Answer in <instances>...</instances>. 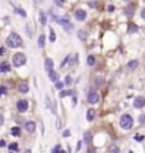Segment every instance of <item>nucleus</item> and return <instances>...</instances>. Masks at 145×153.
Instances as JSON below:
<instances>
[{"instance_id":"f257e3e1","label":"nucleus","mask_w":145,"mask_h":153,"mask_svg":"<svg viewBox=\"0 0 145 153\" xmlns=\"http://www.w3.org/2000/svg\"><path fill=\"white\" fill-rule=\"evenodd\" d=\"M6 44H7V47L10 48H19L23 45V40L22 37L17 34V33H10L9 35H7V38H6Z\"/></svg>"},{"instance_id":"f03ea898","label":"nucleus","mask_w":145,"mask_h":153,"mask_svg":"<svg viewBox=\"0 0 145 153\" xmlns=\"http://www.w3.org/2000/svg\"><path fill=\"white\" fill-rule=\"evenodd\" d=\"M27 62V57L24 53H16L13 54V58H12V64H13L14 67H23L26 65Z\"/></svg>"},{"instance_id":"7ed1b4c3","label":"nucleus","mask_w":145,"mask_h":153,"mask_svg":"<svg viewBox=\"0 0 145 153\" xmlns=\"http://www.w3.org/2000/svg\"><path fill=\"white\" fill-rule=\"evenodd\" d=\"M132 125H134V119H132L131 115H122L121 118H119V126L122 128V129H125V131H128V129H131Z\"/></svg>"},{"instance_id":"20e7f679","label":"nucleus","mask_w":145,"mask_h":153,"mask_svg":"<svg viewBox=\"0 0 145 153\" xmlns=\"http://www.w3.org/2000/svg\"><path fill=\"white\" fill-rule=\"evenodd\" d=\"M16 108H17V111L20 114L27 112V111H29V101L27 99H19L17 104H16Z\"/></svg>"},{"instance_id":"39448f33","label":"nucleus","mask_w":145,"mask_h":153,"mask_svg":"<svg viewBox=\"0 0 145 153\" xmlns=\"http://www.w3.org/2000/svg\"><path fill=\"white\" fill-rule=\"evenodd\" d=\"M87 101H88V104H97L98 101H100V95H98V92L95 91H91V92H88V95H87Z\"/></svg>"},{"instance_id":"423d86ee","label":"nucleus","mask_w":145,"mask_h":153,"mask_svg":"<svg viewBox=\"0 0 145 153\" xmlns=\"http://www.w3.org/2000/svg\"><path fill=\"white\" fill-rule=\"evenodd\" d=\"M60 24H61V26L64 27V30H66V31L73 30V24H71V23H70V20H68V16L60 17Z\"/></svg>"},{"instance_id":"0eeeda50","label":"nucleus","mask_w":145,"mask_h":153,"mask_svg":"<svg viewBox=\"0 0 145 153\" xmlns=\"http://www.w3.org/2000/svg\"><path fill=\"white\" fill-rule=\"evenodd\" d=\"M144 106H145V98L144 96H138V98L134 99V108H136V109H142Z\"/></svg>"},{"instance_id":"6e6552de","label":"nucleus","mask_w":145,"mask_h":153,"mask_svg":"<svg viewBox=\"0 0 145 153\" xmlns=\"http://www.w3.org/2000/svg\"><path fill=\"white\" fill-rule=\"evenodd\" d=\"M74 17H75V20H78V21H84V20L87 18V11H85V10L78 9L74 13Z\"/></svg>"},{"instance_id":"1a4fd4ad","label":"nucleus","mask_w":145,"mask_h":153,"mask_svg":"<svg viewBox=\"0 0 145 153\" xmlns=\"http://www.w3.org/2000/svg\"><path fill=\"white\" fill-rule=\"evenodd\" d=\"M53 68H54L53 58H46V61H44V70L47 71V72H50V71H53Z\"/></svg>"},{"instance_id":"9d476101","label":"nucleus","mask_w":145,"mask_h":153,"mask_svg":"<svg viewBox=\"0 0 145 153\" xmlns=\"http://www.w3.org/2000/svg\"><path fill=\"white\" fill-rule=\"evenodd\" d=\"M10 70H12V65H10V62H7V61L0 62V72L6 74V72H10Z\"/></svg>"},{"instance_id":"9b49d317","label":"nucleus","mask_w":145,"mask_h":153,"mask_svg":"<svg viewBox=\"0 0 145 153\" xmlns=\"http://www.w3.org/2000/svg\"><path fill=\"white\" fill-rule=\"evenodd\" d=\"M24 126H26V131L29 132V133H34V131H36V122L34 121H27Z\"/></svg>"},{"instance_id":"f8f14e48","label":"nucleus","mask_w":145,"mask_h":153,"mask_svg":"<svg viewBox=\"0 0 145 153\" xmlns=\"http://www.w3.org/2000/svg\"><path fill=\"white\" fill-rule=\"evenodd\" d=\"M78 61H80V57H78V54H77V53H74V54H70V65H71V67L77 65V64H78Z\"/></svg>"},{"instance_id":"ddd939ff","label":"nucleus","mask_w":145,"mask_h":153,"mask_svg":"<svg viewBox=\"0 0 145 153\" xmlns=\"http://www.w3.org/2000/svg\"><path fill=\"white\" fill-rule=\"evenodd\" d=\"M87 121L88 122H92L94 121V118H95V109H92V108H90V109L87 111Z\"/></svg>"},{"instance_id":"4468645a","label":"nucleus","mask_w":145,"mask_h":153,"mask_svg":"<svg viewBox=\"0 0 145 153\" xmlns=\"http://www.w3.org/2000/svg\"><path fill=\"white\" fill-rule=\"evenodd\" d=\"M138 65H139V61H138V60H132V61H129V62L127 64V68H128L129 71H134Z\"/></svg>"},{"instance_id":"2eb2a0df","label":"nucleus","mask_w":145,"mask_h":153,"mask_svg":"<svg viewBox=\"0 0 145 153\" xmlns=\"http://www.w3.org/2000/svg\"><path fill=\"white\" fill-rule=\"evenodd\" d=\"M19 92H22V94H27V92H29V84H27V82H20V84H19Z\"/></svg>"},{"instance_id":"dca6fc26","label":"nucleus","mask_w":145,"mask_h":153,"mask_svg":"<svg viewBox=\"0 0 145 153\" xmlns=\"http://www.w3.org/2000/svg\"><path fill=\"white\" fill-rule=\"evenodd\" d=\"M48 78H50V81H53V82H57L58 81V74L54 70L50 71V72H48Z\"/></svg>"},{"instance_id":"f3484780","label":"nucleus","mask_w":145,"mask_h":153,"mask_svg":"<svg viewBox=\"0 0 145 153\" xmlns=\"http://www.w3.org/2000/svg\"><path fill=\"white\" fill-rule=\"evenodd\" d=\"M10 133H12L13 136H16V138H19V136L22 135V129H20L19 126H14V128L10 129Z\"/></svg>"},{"instance_id":"a211bd4d","label":"nucleus","mask_w":145,"mask_h":153,"mask_svg":"<svg viewBox=\"0 0 145 153\" xmlns=\"http://www.w3.org/2000/svg\"><path fill=\"white\" fill-rule=\"evenodd\" d=\"M77 35L81 41H87V31L85 30H78L77 31Z\"/></svg>"},{"instance_id":"6ab92c4d","label":"nucleus","mask_w":145,"mask_h":153,"mask_svg":"<svg viewBox=\"0 0 145 153\" xmlns=\"http://www.w3.org/2000/svg\"><path fill=\"white\" fill-rule=\"evenodd\" d=\"M37 45H39V48H44V45H46V35H44V34H41V35L39 37Z\"/></svg>"},{"instance_id":"aec40b11","label":"nucleus","mask_w":145,"mask_h":153,"mask_svg":"<svg viewBox=\"0 0 145 153\" xmlns=\"http://www.w3.org/2000/svg\"><path fill=\"white\" fill-rule=\"evenodd\" d=\"M134 13H135V10L132 9V7H127V9L124 10V14H125L127 17H132V16H134Z\"/></svg>"},{"instance_id":"412c9836","label":"nucleus","mask_w":145,"mask_h":153,"mask_svg":"<svg viewBox=\"0 0 145 153\" xmlns=\"http://www.w3.org/2000/svg\"><path fill=\"white\" fill-rule=\"evenodd\" d=\"M94 64H95V57L90 54V55H88V57H87V65L92 67V65H94Z\"/></svg>"},{"instance_id":"4be33fe9","label":"nucleus","mask_w":145,"mask_h":153,"mask_svg":"<svg viewBox=\"0 0 145 153\" xmlns=\"http://www.w3.org/2000/svg\"><path fill=\"white\" fill-rule=\"evenodd\" d=\"M74 94V91L73 89H68V91H60V98H64V96H68V95H73Z\"/></svg>"},{"instance_id":"5701e85b","label":"nucleus","mask_w":145,"mask_h":153,"mask_svg":"<svg viewBox=\"0 0 145 153\" xmlns=\"http://www.w3.org/2000/svg\"><path fill=\"white\" fill-rule=\"evenodd\" d=\"M47 23V16L44 14V11H40V24H46Z\"/></svg>"},{"instance_id":"b1692460","label":"nucleus","mask_w":145,"mask_h":153,"mask_svg":"<svg viewBox=\"0 0 145 153\" xmlns=\"http://www.w3.org/2000/svg\"><path fill=\"white\" fill-rule=\"evenodd\" d=\"M138 31V26H135L134 23H131L129 26H128V33H136Z\"/></svg>"},{"instance_id":"393cba45","label":"nucleus","mask_w":145,"mask_h":153,"mask_svg":"<svg viewBox=\"0 0 145 153\" xmlns=\"http://www.w3.org/2000/svg\"><path fill=\"white\" fill-rule=\"evenodd\" d=\"M108 153H119L118 146H115V145H111L110 148H108Z\"/></svg>"},{"instance_id":"a878e982","label":"nucleus","mask_w":145,"mask_h":153,"mask_svg":"<svg viewBox=\"0 0 145 153\" xmlns=\"http://www.w3.org/2000/svg\"><path fill=\"white\" fill-rule=\"evenodd\" d=\"M90 140H91V132H85L84 133V142L90 145Z\"/></svg>"},{"instance_id":"bb28decb","label":"nucleus","mask_w":145,"mask_h":153,"mask_svg":"<svg viewBox=\"0 0 145 153\" xmlns=\"http://www.w3.org/2000/svg\"><path fill=\"white\" fill-rule=\"evenodd\" d=\"M56 38H57V35H56L54 30L53 28H50V41H51V43H56Z\"/></svg>"},{"instance_id":"cd10ccee","label":"nucleus","mask_w":145,"mask_h":153,"mask_svg":"<svg viewBox=\"0 0 145 153\" xmlns=\"http://www.w3.org/2000/svg\"><path fill=\"white\" fill-rule=\"evenodd\" d=\"M67 65H70V55L63 60V62H61V65H60V67H61V68H66Z\"/></svg>"},{"instance_id":"c85d7f7f","label":"nucleus","mask_w":145,"mask_h":153,"mask_svg":"<svg viewBox=\"0 0 145 153\" xmlns=\"http://www.w3.org/2000/svg\"><path fill=\"white\" fill-rule=\"evenodd\" d=\"M7 92H9L7 87H5V85H0V95H7Z\"/></svg>"},{"instance_id":"c756f323","label":"nucleus","mask_w":145,"mask_h":153,"mask_svg":"<svg viewBox=\"0 0 145 153\" xmlns=\"http://www.w3.org/2000/svg\"><path fill=\"white\" fill-rule=\"evenodd\" d=\"M17 145H19V143L13 142V143L9 145V149H10V150H14V152H17V150H19V146H17Z\"/></svg>"},{"instance_id":"7c9ffc66","label":"nucleus","mask_w":145,"mask_h":153,"mask_svg":"<svg viewBox=\"0 0 145 153\" xmlns=\"http://www.w3.org/2000/svg\"><path fill=\"white\" fill-rule=\"evenodd\" d=\"M16 11H17V13L20 14V16H23V17H26V16H27L26 11H24L23 9H20V7H16Z\"/></svg>"},{"instance_id":"2f4dec72","label":"nucleus","mask_w":145,"mask_h":153,"mask_svg":"<svg viewBox=\"0 0 145 153\" xmlns=\"http://www.w3.org/2000/svg\"><path fill=\"white\" fill-rule=\"evenodd\" d=\"M71 82H73V78H71L70 75H67L66 79H64V84H66V85H70Z\"/></svg>"},{"instance_id":"473e14b6","label":"nucleus","mask_w":145,"mask_h":153,"mask_svg":"<svg viewBox=\"0 0 145 153\" xmlns=\"http://www.w3.org/2000/svg\"><path fill=\"white\" fill-rule=\"evenodd\" d=\"M63 87H64V84H63V82H58V81L56 82V89H58V91H61V89H63Z\"/></svg>"},{"instance_id":"72a5a7b5","label":"nucleus","mask_w":145,"mask_h":153,"mask_svg":"<svg viewBox=\"0 0 145 153\" xmlns=\"http://www.w3.org/2000/svg\"><path fill=\"white\" fill-rule=\"evenodd\" d=\"M88 6L90 7H97V6H100V3L98 1H91V3H88Z\"/></svg>"},{"instance_id":"f704fd0d","label":"nucleus","mask_w":145,"mask_h":153,"mask_svg":"<svg viewBox=\"0 0 145 153\" xmlns=\"http://www.w3.org/2000/svg\"><path fill=\"white\" fill-rule=\"evenodd\" d=\"M70 135H71V133H70V131H68V129H66V131L63 132V138H68Z\"/></svg>"},{"instance_id":"c9c22d12","label":"nucleus","mask_w":145,"mask_h":153,"mask_svg":"<svg viewBox=\"0 0 145 153\" xmlns=\"http://www.w3.org/2000/svg\"><path fill=\"white\" fill-rule=\"evenodd\" d=\"M60 149H61V146H60V145H56V148L53 149V152H51V153H58V150H60Z\"/></svg>"},{"instance_id":"e433bc0d","label":"nucleus","mask_w":145,"mask_h":153,"mask_svg":"<svg viewBox=\"0 0 145 153\" xmlns=\"http://www.w3.org/2000/svg\"><path fill=\"white\" fill-rule=\"evenodd\" d=\"M102 82H104V79H102V78H100V77H98V78L95 79V84H97V85H101Z\"/></svg>"},{"instance_id":"4c0bfd02","label":"nucleus","mask_w":145,"mask_h":153,"mask_svg":"<svg viewBox=\"0 0 145 153\" xmlns=\"http://www.w3.org/2000/svg\"><path fill=\"white\" fill-rule=\"evenodd\" d=\"M6 54V48L5 47H0V57H3Z\"/></svg>"},{"instance_id":"58836bf2","label":"nucleus","mask_w":145,"mask_h":153,"mask_svg":"<svg viewBox=\"0 0 145 153\" xmlns=\"http://www.w3.org/2000/svg\"><path fill=\"white\" fill-rule=\"evenodd\" d=\"M88 153H95V149L92 148L91 145H88Z\"/></svg>"},{"instance_id":"ea45409f","label":"nucleus","mask_w":145,"mask_h":153,"mask_svg":"<svg viewBox=\"0 0 145 153\" xmlns=\"http://www.w3.org/2000/svg\"><path fill=\"white\" fill-rule=\"evenodd\" d=\"M138 121H139V123H145V114H144V115H141Z\"/></svg>"},{"instance_id":"a19ab883","label":"nucleus","mask_w":145,"mask_h":153,"mask_svg":"<svg viewBox=\"0 0 145 153\" xmlns=\"http://www.w3.org/2000/svg\"><path fill=\"white\" fill-rule=\"evenodd\" d=\"M6 146V140L5 139H0V148H5Z\"/></svg>"},{"instance_id":"79ce46f5","label":"nucleus","mask_w":145,"mask_h":153,"mask_svg":"<svg viewBox=\"0 0 145 153\" xmlns=\"http://www.w3.org/2000/svg\"><path fill=\"white\" fill-rule=\"evenodd\" d=\"M114 9H115V7H114L112 4H110L108 7H107V10H108V11H114Z\"/></svg>"},{"instance_id":"37998d69","label":"nucleus","mask_w":145,"mask_h":153,"mask_svg":"<svg viewBox=\"0 0 145 153\" xmlns=\"http://www.w3.org/2000/svg\"><path fill=\"white\" fill-rule=\"evenodd\" d=\"M46 104H47V108L50 109V98L48 96H46Z\"/></svg>"},{"instance_id":"c03bdc74","label":"nucleus","mask_w":145,"mask_h":153,"mask_svg":"<svg viewBox=\"0 0 145 153\" xmlns=\"http://www.w3.org/2000/svg\"><path fill=\"white\" fill-rule=\"evenodd\" d=\"M81 143H83V142H81V140H78V143H77V153H78V150L81 149Z\"/></svg>"},{"instance_id":"a18cd8bd","label":"nucleus","mask_w":145,"mask_h":153,"mask_svg":"<svg viewBox=\"0 0 145 153\" xmlns=\"http://www.w3.org/2000/svg\"><path fill=\"white\" fill-rule=\"evenodd\" d=\"M3 122H5V118H3V115L0 114V126L3 125Z\"/></svg>"},{"instance_id":"49530a36","label":"nucleus","mask_w":145,"mask_h":153,"mask_svg":"<svg viewBox=\"0 0 145 153\" xmlns=\"http://www.w3.org/2000/svg\"><path fill=\"white\" fill-rule=\"evenodd\" d=\"M141 17H142V18L145 20V9H142V10H141Z\"/></svg>"},{"instance_id":"de8ad7c7","label":"nucleus","mask_w":145,"mask_h":153,"mask_svg":"<svg viewBox=\"0 0 145 153\" xmlns=\"http://www.w3.org/2000/svg\"><path fill=\"white\" fill-rule=\"evenodd\" d=\"M75 104H77V98L73 96V106H75Z\"/></svg>"},{"instance_id":"09e8293b","label":"nucleus","mask_w":145,"mask_h":153,"mask_svg":"<svg viewBox=\"0 0 145 153\" xmlns=\"http://www.w3.org/2000/svg\"><path fill=\"white\" fill-rule=\"evenodd\" d=\"M135 139L136 140H142V139H144V136H135Z\"/></svg>"},{"instance_id":"8fccbe9b","label":"nucleus","mask_w":145,"mask_h":153,"mask_svg":"<svg viewBox=\"0 0 145 153\" xmlns=\"http://www.w3.org/2000/svg\"><path fill=\"white\" fill-rule=\"evenodd\" d=\"M34 3H41V1H44V0H33Z\"/></svg>"},{"instance_id":"3c124183","label":"nucleus","mask_w":145,"mask_h":153,"mask_svg":"<svg viewBox=\"0 0 145 153\" xmlns=\"http://www.w3.org/2000/svg\"><path fill=\"white\" fill-rule=\"evenodd\" d=\"M58 153H67L66 150H63V149H60V150H58Z\"/></svg>"},{"instance_id":"603ef678","label":"nucleus","mask_w":145,"mask_h":153,"mask_svg":"<svg viewBox=\"0 0 145 153\" xmlns=\"http://www.w3.org/2000/svg\"><path fill=\"white\" fill-rule=\"evenodd\" d=\"M24 153H33V152H31L30 149H27V150H24Z\"/></svg>"},{"instance_id":"864d4df0","label":"nucleus","mask_w":145,"mask_h":153,"mask_svg":"<svg viewBox=\"0 0 145 153\" xmlns=\"http://www.w3.org/2000/svg\"><path fill=\"white\" fill-rule=\"evenodd\" d=\"M124 1H131V0H124Z\"/></svg>"},{"instance_id":"5fc2aeb1","label":"nucleus","mask_w":145,"mask_h":153,"mask_svg":"<svg viewBox=\"0 0 145 153\" xmlns=\"http://www.w3.org/2000/svg\"><path fill=\"white\" fill-rule=\"evenodd\" d=\"M61 1H66V0H61Z\"/></svg>"}]
</instances>
